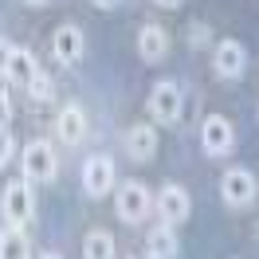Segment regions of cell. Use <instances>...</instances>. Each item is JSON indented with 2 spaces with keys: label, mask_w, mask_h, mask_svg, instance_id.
Returning <instances> with one entry per match:
<instances>
[{
  "label": "cell",
  "mask_w": 259,
  "mask_h": 259,
  "mask_svg": "<svg viewBox=\"0 0 259 259\" xmlns=\"http://www.w3.org/2000/svg\"><path fill=\"white\" fill-rule=\"evenodd\" d=\"M153 204H157V216H161V224H185L189 220V212H193V200L189 193L181 189V185H161V193L153 196Z\"/></svg>",
  "instance_id": "52a82bcc"
},
{
  "label": "cell",
  "mask_w": 259,
  "mask_h": 259,
  "mask_svg": "<svg viewBox=\"0 0 259 259\" xmlns=\"http://www.w3.org/2000/svg\"><path fill=\"white\" fill-rule=\"evenodd\" d=\"M204 39H208V35H204V28H193V32H189V44H204Z\"/></svg>",
  "instance_id": "7402d4cb"
},
{
  "label": "cell",
  "mask_w": 259,
  "mask_h": 259,
  "mask_svg": "<svg viewBox=\"0 0 259 259\" xmlns=\"http://www.w3.org/2000/svg\"><path fill=\"white\" fill-rule=\"evenodd\" d=\"M181 110H185V95H181L177 82L161 79L153 91H149V118H153V122L173 126V122H181Z\"/></svg>",
  "instance_id": "277c9868"
},
{
  "label": "cell",
  "mask_w": 259,
  "mask_h": 259,
  "mask_svg": "<svg viewBox=\"0 0 259 259\" xmlns=\"http://www.w3.org/2000/svg\"><path fill=\"white\" fill-rule=\"evenodd\" d=\"M39 259H59V255H55V251H48V255H39Z\"/></svg>",
  "instance_id": "d4e9b609"
},
{
  "label": "cell",
  "mask_w": 259,
  "mask_h": 259,
  "mask_svg": "<svg viewBox=\"0 0 259 259\" xmlns=\"http://www.w3.org/2000/svg\"><path fill=\"white\" fill-rule=\"evenodd\" d=\"M220 196H224L228 208H247V204L259 196V185H255V177H251L247 169H224V177H220Z\"/></svg>",
  "instance_id": "8992f818"
},
{
  "label": "cell",
  "mask_w": 259,
  "mask_h": 259,
  "mask_svg": "<svg viewBox=\"0 0 259 259\" xmlns=\"http://www.w3.org/2000/svg\"><path fill=\"white\" fill-rule=\"evenodd\" d=\"M153 4H161V8H177L181 0H153Z\"/></svg>",
  "instance_id": "603a6c76"
},
{
  "label": "cell",
  "mask_w": 259,
  "mask_h": 259,
  "mask_svg": "<svg viewBox=\"0 0 259 259\" xmlns=\"http://www.w3.org/2000/svg\"><path fill=\"white\" fill-rule=\"evenodd\" d=\"M12 153H16V138H12V130L4 126V130H0V169L12 161Z\"/></svg>",
  "instance_id": "d6986e66"
},
{
  "label": "cell",
  "mask_w": 259,
  "mask_h": 259,
  "mask_svg": "<svg viewBox=\"0 0 259 259\" xmlns=\"http://www.w3.org/2000/svg\"><path fill=\"white\" fill-rule=\"evenodd\" d=\"M39 75V63H35V55L28 48H12V59H8V71H4V79H12L16 87H28V82Z\"/></svg>",
  "instance_id": "9a60e30c"
},
{
  "label": "cell",
  "mask_w": 259,
  "mask_h": 259,
  "mask_svg": "<svg viewBox=\"0 0 259 259\" xmlns=\"http://www.w3.org/2000/svg\"><path fill=\"white\" fill-rule=\"evenodd\" d=\"M20 165H24V177L32 181V185H48V181H55V173H59V161H55L51 142H39V138L24 146Z\"/></svg>",
  "instance_id": "7a4b0ae2"
},
{
  "label": "cell",
  "mask_w": 259,
  "mask_h": 259,
  "mask_svg": "<svg viewBox=\"0 0 259 259\" xmlns=\"http://www.w3.org/2000/svg\"><path fill=\"white\" fill-rule=\"evenodd\" d=\"M28 4H44V0H28Z\"/></svg>",
  "instance_id": "484cf974"
},
{
  "label": "cell",
  "mask_w": 259,
  "mask_h": 259,
  "mask_svg": "<svg viewBox=\"0 0 259 259\" xmlns=\"http://www.w3.org/2000/svg\"><path fill=\"white\" fill-rule=\"evenodd\" d=\"M149 204H153V193H149L142 181H126L118 193H114V216L122 224H138L149 216Z\"/></svg>",
  "instance_id": "6da1fadb"
},
{
  "label": "cell",
  "mask_w": 259,
  "mask_h": 259,
  "mask_svg": "<svg viewBox=\"0 0 259 259\" xmlns=\"http://www.w3.org/2000/svg\"><path fill=\"white\" fill-rule=\"evenodd\" d=\"M35 216V189L32 181H12V185H4V220L12 228H24L28 220Z\"/></svg>",
  "instance_id": "3957f363"
},
{
  "label": "cell",
  "mask_w": 259,
  "mask_h": 259,
  "mask_svg": "<svg viewBox=\"0 0 259 259\" xmlns=\"http://www.w3.org/2000/svg\"><path fill=\"white\" fill-rule=\"evenodd\" d=\"M98 8H114V4H118V0H95Z\"/></svg>",
  "instance_id": "cb8c5ba5"
},
{
  "label": "cell",
  "mask_w": 259,
  "mask_h": 259,
  "mask_svg": "<svg viewBox=\"0 0 259 259\" xmlns=\"http://www.w3.org/2000/svg\"><path fill=\"white\" fill-rule=\"evenodd\" d=\"M181 243L173 236V224H153L146 236V259H177Z\"/></svg>",
  "instance_id": "4fadbf2b"
},
{
  "label": "cell",
  "mask_w": 259,
  "mask_h": 259,
  "mask_svg": "<svg viewBox=\"0 0 259 259\" xmlns=\"http://www.w3.org/2000/svg\"><path fill=\"white\" fill-rule=\"evenodd\" d=\"M126 153L134 157V161H149V157L157 153V126H149V122L130 126V134H126Z\"/></svg>",
  "instance_id": "7c38bea8"
},
{
  "label": "cell",
  "mask_w": 259,
  "mask_h": 259,
  "mask_svg": "<svg viewBox=\"0 0 259 259\" xmlns=\"http://www.w3.org/2000/svg\"><path fill=\"white\" fill-rule=\"evenodd\" d=\"M8 59H12V44H8V39H0V75L8 71Z\"/></svg>",
  "instance_id": "44dd1931"
},
{
  "label": "cell",
  "mask_w": 259,
  "mask_h": 259,
  "mask_svg": "<svg viewBox=\"0 0 259 259\" xmlns=\"http://www.w3.org/2000/svg\"><path fill=\"white\" fill-rule=\"evenodd\" d=\"M82 259H114V236L110 232H87V240H82Z\"/></svg>",
  "instance_id": "e0dca14e"
},
{
  "label": "cell",
  "mask_w": 259,
  "mask_h": 259,
  "mask_svg": "<svg viewBox=\"0 0 259 259\" xmlns=\"http://www.w3.org/2000/svg\"><path fill=\"white\" fill-rule=\"evenodd\" d=\"M55 134H59L63 146H79L87 138V114H82V106H63L55 114Z\"/></svg>",
  "instance_id": "8fae6325"
},
{
  "label": "cell",
  "mask_w": 259,
  "mask_h": 259,
  "mask_svg": "<svg viewBox=\"0 0 259 259\" xmlns=\"http://www.w3.org/2000/svg\"><path fill=\"white\" fill-rule=\"evenodd\" d=\"M0 259H32V243L24 228H0Z\"/></svg>",
  "instance_id": "2e32d148"
},
{
  "label": "cell",
  "mask_w": 259,
  "mask_h": 259,
  "mask_svg": "<svg viewBox=\"0 0 259 259\" xmlns=\"http://www.w3.org/2000/svg\"><path fill=\"white\" fill-rule=\"evenodd\" d=\"M243 71H247V48L240 39H220L216 44V75L232 82V79H240Z\"/></svg>",
  "instance_id": "30bf717a"
},
{
  "label": "cell",
  "mask_w": 259,
  "mask_h": 259,
  "mask_svg": "<svg viewBox=\"0 0 259 259\" xmlns=\"http://www.w3.org/2000/svg\"><path fill=\"white\" fill-rule=\"evenodd\" d=\"M255 236H259V224H255Z\"/></svg>",
  "instance_id": "4316f807"
},
{
  "label": "cell",
  "mask_w": 259,
  "mask_h": 259,
  "mask_svg": "<svg viewBox=\"0 0 259 259\" xmlns=\"http://www.w3.org/2000/svg\"><path fill=\"white\" fill-rule=\"evenodd\" d=\"M114 189V161L106 153H95L82 165V193L87 196H106Z\"/></svg>",
  "instance_id": "9c48e42d"
},
{
  "label": "cell",
  "mask_w": 259,
  "mask_h": 259,
  "mask_svg": "<svg viewBox=\"0 0 259 259\" xmlns=\"http://www.w3.org/2000/svg\"><path fill=\"white\" fill-rule=\"evenodd\" d=\"M82 51H87V35H82V28H75V24H63V28H55V35H51V55H55V63H79Z\"/></svg>",
  "instance_id": "ba28073f"
},
{
  "label": "cell",
  "mask_w": 259,
  "mask_h": 259,
  "mask_svg": "<svg viewBox=\"0 0 259 259\" xmlns=\"http://www.w3.org/2000/svg\"><path fill=\"white\" fill-rule=\"evenodd\" d=\"M138 55H142L146 63H161L165 55H169V35H165L157 24H146V28L138 32Z\"/></svg>",
  "instance_id": "5bb4252c"
},
{
  "label": "cell",
  "mask_w": 259,
  "mask_h": 259,
  "mask_svg": "<svg viewBox=\"0 0 259 259\" xmlns=\"http://www.w3.org/2000/svg\"><path fill=\"white\" fill-rule=\"evenodd\" d=\"M28 95H32L35 102H51V95H55V87H51V79L44 75V71H39V75H35V79L28 82Z\"/></svg>",
  "instance_id": "ac0fdd59"
},
{
  "label": "cell",
  "mask_w": 259,
  "mask_h": 259,
  "mask_svg": "<svg viewBox=\"0 0 259 259\" xmlns=\"http://www.w3.org/2000/svg\"><path fill=\"white\" fill-rule=\"evenodd\" d=\"M200 149L208 157H228L236 149V130H232V122H228L224 114H208L200 122Z\"/></svg>",
  "instance_id": "5b68a950"
},
{
  "label": "cell",
  "mask_w": 259,
  "mask_h": 259,
  "mask_svg": "<svg viewBox=\"0 0 259 259\" xmlns=\"http://www.w3.org/2000/svg\"><path fill=\"white\" fill-rule=\"evenodd\" d=\"M8 122H12V102H8V91L0 87V130L8 126Z\"/></svg>",
  "instance_id": "ffe728a7"
}]
</instances>
